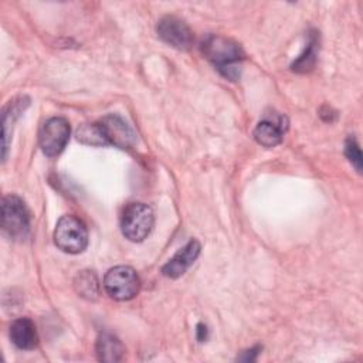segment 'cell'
I'll return each instance as SVG.
<instances>
[{"label": "cell", "instance_id": "e0dca14e", "mask_svg": "<svg viewBox=\"0 0 363 363\" xmlns=\"http://www.w3.org/2000/svg\"><path fill=\"white\" fill-rule=\"evenodd\" d=\"M259 350H261V347H259V346H255V347H252V349L244 352V354L240 356V360H245V362L250 360V362H252V360H255V357H257V354L259 353Z\"/></svg>", "mask_w": 363, "mask_h": 363}, {"label": "cell", "instance_id": "30bf717a", "mask_svg": "<svg viewBox=\"0 0 363 363\" xmlns=\"http://www.w3.org/2000/svg\"><path fill=\"white\" fill-rule=\"evenodd\" d=\"M200 242L197 240H190L183 248H180L163 267L162 274L167 278L176 279L182 277L197 259L200 254Z\"/></svg>", "mask_w": 363, "mask_h": 363}, {"label": "cell", "instance_id": "3957f363", "mask_svg": "<svg viewBox=\"0 0 363 363\" xmlns=\"http://www.w3.org/2000/svg\"><path fill=\"white\" fill-rule=\"evenodd\" d=\"M55 245L68 254H79L88 245V230L82 220L75 216H62L54 230Z\"/></svg>", "mask_w": 363, "mask_h": 363}, {"label": "cell", "instance_id": "52a82bcc", "mask_svg": "<svg viewBox=\"0 0 363 363\" xmlns=\"http://www.w3.org/2000/svg\"><path fill=\"white\" fill-rule=\"evenodd\" d=\"M157 35L176 50L187 51L191 48L194 37L190 27L176 16H164L157 23Z\"/></svg>", "mask_w": 363, "mask_h": 363}, {"label": "cell", "instance_id": "8fae6325", "mask_svg": "<svg viewBox=\"0 0 363 363\" xmlns=\"http://www.w3.org/2000/svg\"><path fill=\"white\" fill-rule=\"evenodd\" d=\"M10 339L21 350H33L38 345L35 325L28 318H18L10 325Z\"/></svg>", "mask_w": 363, "mask_h": 363}, {"label": "cell", "instance_id": "5bb4252c", "mask_svg": "<svg viewBox=\"0 0 363 363\" xmlns=\"http://www.w3.org/2000/svg\"><path fill=\"white\" fill-rule=\"evenodd\" d=\"M316 47H318V35H316V33H312L309 35V43L306 45V50L303 51V54H301L294 61L291 68L295 72H306V71L312 69L315 65V61H316V54H318Z\"/></svg>", "mask_w": 363, "mask_h": 363}, {"label": "cell", "instance_id": "4fadbf2b", "mask_svg": "<svg viewBox=\"0 0 363 363\" xmlns=\"http://www.w3.org/2000/svg\"><path fill=\"white\" fill-rule=\"evenodd\" d=\"M74 288L77 294L85 299H96L99 294V285L96 275L92 271H81L74 281Z\"/></svg>", "mask_w": 363, "mask_h": 363}, {"label": "cell", "instance_id": "5b68a950", "mask_svg": "<svg viewBox=\"0 0 363 363\" xmlns=\"http://www.w3.org/2000/svg\"><path fill=\"white\" fill-rule=\"evenodd\" d=\"M104 288L115 301H129L138 295L140 281L132 267L118 265L105 274Z\"/></svg>", "mask_w": 363, "mask_h": 363}, {"label": "cell", "instance_id": "ba28073f", "mask_svg": "<svg viewBox=\"0 0 363 363\" xmlns=\"http://www.w3.org/2000/svg\"><path fill=\"white\" fill-rule=\"evenodd\" d=\"M102 136L106 145H113L119 149H129L135 143V133L130 126L116 113H109L98 121Z\"/></svg>", "mask_w": 363, "mask_h": 363}, {"label": "cell", "instance_id": "6da1fadb", "mask_svg": "<svg viewBox=\"0 0 363 363\" xmlns=\"http://www.w3.org/2000/svg\"><path fill=\"white\" fill-rule=\"evenodd\" d=\"M201 52L221 75L231 81L240 78V62L244 58V52L238 43L223 35L208 34L201 43Z\"/></svg>", "mask_w": 363, "mask_h": 363}, {"label": "cell", "instance_id": "9c48e42d", "mask_svg": "<svg viewBox=\"0 0 363 363\" xmlns=\"http://www.w3.org/2000/svg\"><path fill=\"white\" fill-rule=\"evenodd\" d=\"M288 129V119L284 115L274 113V118H265L254 129V139L264 147H274L281 143Z\"/></svg>", "mask_w": 363, "mask_h": 363}, {"label": "cell", "instance_id": "9a60e30c", "mask_svg": "<svg viewBox=\"0 0 363 363\" xmlns=\"http://www.w3.org/2000/svg\"><path fill=\"white\" fill-rule=\"evenodd\" d=\"M77 139L89 146H106L98 122L84 123L77 129Z\"/></svg>", "mask_w": 363, "mask_h": 363}, {"label": "cell", "instance_id": "277c9868", "mask_svg": "<svg viewBox=\"0 0 363 363\" xmlns=\"http://www.w3.org/2000/svg\"><path fill=\"white\" fill-rule=\"evenodd\" d=\"M1 228L13 240L26 238L30 231V211L16 194H7L1 200Z\"/></svg>", "mask_w": 363, "mask_h": 363}, {"label": "cell", "instance_id": "ac0fdd59", "mask_svg": "<svg viewBox=\"0 0 363 363\" xmlns=\"http://www.w3.org/2000/svg\"><path fill=\"white\" fill-rule=\"evenodd\" d=\"M196 336H197V340L199 342H204L208 336V330H207V326L204 323H199L196 326Z\"/></svg>", "mask_w": 363, "mask_h": 363}, {"label": "cell", "instance_id": "7a4b0ae2", "mask_svg": "<svg viewBox=\"0 0 363 363\" xmlns=\"http://www.w3.org/2000/svg\"><path fill=\"white\" fill-rule=\"evenodd\" d=\"M155 224L153 210L145 203H129L121 217L122 234L133 242L143 241Z\"/></svg>", "mask_w": 363, "mask_h": 363}, {"label": "cell", "instance_id": "7c38bea8", "mask_svg": "<svg viewBox=\"0 0 363 363\" xmlns=\"http://www.w3.org/2000/svg\"><path fill=\"white\" fill-rule=\"evenodd\" d=\"M95 349H96L98 359L101 362H108V363L121 362L125 353V347L122 342L115 335L108 332H104L98 336Z\"/></svg>", "mask_w": 363, "mask_h": 363}, {"label": "cell", "instance_id": "8992f818", "mask_svg": "<svg viewBox=\"0 0 363 363\" xmlns=\"http://www.w3.org/2000/svg\"><path fill=\"white\" fill-rule=\"evenodd\" d=\"M69 122L62 116H54L45 121L38 132V143L44 155L52 157L60 155L69 139Z\"/></svg>", "mask_w": 363, "mask_h": 363}, {"label": "cell", "instance_id": "2e32d148", "mask_svg": "<svg viewBox=\"0 0 363 363\" xmlns=\"http://www.w3.org/2000/svg\"><path fill=\"white\" fill-rule=\"evenodd\" d=\"M345 155L349 159V162L354 166V169L362 173V152L359 147V143L354 138L349 136L345 143Z\"/></svg>", "mask_w": 363, "mask_h": 363}]
</instances>
